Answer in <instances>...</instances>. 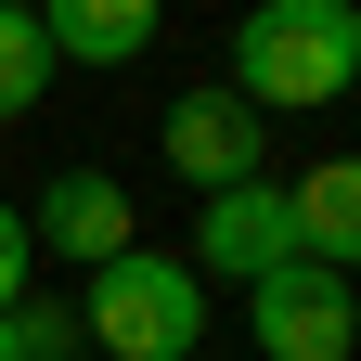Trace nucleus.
I'll return each mask as SVG.
<instances>
[{
	"label": "nucleus",
	"instance_id": "9d476101",
	"mask_svg": "<svg viewBox=\"0 0 361 361\" xmlns=\"http://www.w3.org/2000/svg\"><path fill=\"white\" fill-rule=\"evenodd\" d=\"M0 361H90V348H78V310L13 297V310H0Z\"/></svg>",
	"mask_w": 361,
	"mask_h": 361
},
{
	"label": "nucleus",
	"instance_id": "7ed1b4c3",
	"mask_svg": "<svg viewBox=\"0 0 361 361\" xmlns=\"http://www.w3.org/2000/svg\"><path fill=\"white\" fill-rule=\"evenodd\" d=\"M155 142H168V168H180V194H233V180H271V116H245L233 104V90H180V104H168V129H155Z\"/></svg>",
	"mask_w": 361,
	"mask_h": 361
},
{
	"label": "nucleus",
	"instance_id": "1a4fd4ad",
	"mask_svg": "<svg viewBox=\"0 0 361 361\" xmlns=\"http://www.w3.org/2000/svg\"><path fill=\"white\" fill-rule=\"evenodd\" d=\"M52 104V52H39V13L0 0V116H39Z\"/></svg>",
	"mask_w": 361,
	"mask_h": 361
},
{
	"label": "nucleus",
	"instance_id": "20e7f679",
	"mask_svg": "<svg viewBox=\"0 0 361 361\" xmlns=\"http://www.w3.org/2000/svg\"><path fill=\"white\" fill-rule=\"evenodd\" d=\"M194 284L219 297V284H271V271L297 258V219H284V180H233V194H207L194 207Z\"/></svg>",
	"mask_w": 361,
	"mask_h": 361
},
{
	"label": "nucleus",
	"instance_id": "f257e3e1",
	"mask_svg": "<svg viewBox=\"0 0 361 361\" xmlns=\"http://www.w3.org/2000/svg\"><path fill=\"white\" fill-rule=\"evenodd\" d=\"M361 90V0H258L233 26V104L245 116H310Z\"/></svg>",
	"mask_w": 361,
	"mask_h": 361
},
{
	"label": "nucleus",
	"instance_id": "9b49d317",
	"mask_svg": "<svg viewBox=\"0 0 361 361\" xmlns=\"http://www.w3.org/2000/svg\"><path fill=\"white\" fill-rule=\"evenodd\" d=\"M13 297H39V245H26V207L0 194V310H13Z\"/></svg>",
	"mask_w": 361,
	"mask_h": 361
},
{
	"label": "nucleus",
	"instance_id": "39448f33",
	"mask_svg": "<svg viewBox=\"0 0 361 361\" xmlns=\"http://www.w3.org/2000/svg\"><path fill=\"white\" fill-rule=\"evenodd\" d=\"M26 245H39V258L104 271V258L142 245V207H129V180H116V168H65V180H39V194H26Z\"/></svg>",
	"mask_w": 361,
	"mask_h": 361
},
{
	"label": "nucleus",
	"instance_id": "0eeeda50",
	"mask_svg": "<svg viewBox=\"0 0 361 361\" xmlns=\"http://www.w3.org/2000/svg\"><path fill=\"white\" fill-rule=\"evenodd\" d=\"M284 219H297V258L361 284V155H323L310 180H284Z\"/></svg>",
	"mask_w": 361,
	"mask_h": 361
},
{
	"label": "nucleus",
	"instance_id": "6e6552de",
	"mask_svg": "<svg viewBox=\"0 0 361 361\" xmlns=\"http://www.w3.org/2000/svg\"><path fill=\"white\" fill-rule=\"evenodd\" d=\"M155 39H168L155 0H52V13H39V52H52V65H104V78L142 65Z\"/></svg>",
	"mask_w": 361,
	"mask_h": 361
},
{
	"label": "nucleus",
	"instance_id": "f8f14e48",
	"mask_svg": "<svg viewBox=\"0 0 361 361\" xmlns=\"http://www.w3.org/2000/svg\"><path fill=\"white\" fill-rule=\"evenodd\" d=\"M348 361H361V284H348Z\"/></svg>",
	"mask_w": 361,
	"mask_h": 361
},
{
	"label": "nucleus",
	"instance_id": "423d86ee",
	"mask_svg": "<svg viewBox=\"0 0 361 361\" xmlns=\"http://www.w3.org/2000/svg\"><path fill=\"white\" fill-rule=\"evenodd\" d=\"M245 336H258V361H348V284L284 258L271 284H245Z\"/></svg>",
	"mask_w": 361,
	"mask_h": 361
},
{
	"label": "nucleus",
	"instance_id": "f03ea898",
	"mask_svg": "<svg viewBox=\"0 0 361 361\" xmlns=\"http://www.w3.org/2000/svg\"><path fill=\"white\" fill-rule=\"evenodd\" d=\"M207 323H219V297L194 284V258H168V245H129V258H104L78 284V348L90 361H194Z\"/></svg>",
	"mask_w": 361,
	"mask_h": 361
}]
</instances>
